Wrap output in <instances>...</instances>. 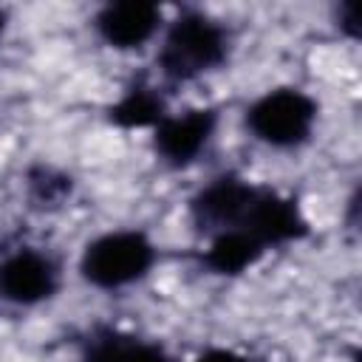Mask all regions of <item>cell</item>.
<instances>
[{
    "mask_svg": "<svg viewBox=\"0 0 362 362\" xmlns=\"http://www.w3.org/2000/svg\"><path fill=\"white\" fill-rule=\"evenodd\" d=\"M226 54H229L226 28L201 11H184L170 23L156 62L167 79L189 82L223 65Z\"/></svg>",
    "mask_w": 362,
    "mask_h": 362,
    "instance_id": "cell-1",
    "label": "cell"
},
{
    "mask_svg": "<svg viewBox=\"0 0 362 362\" xmlns=\"http://www.w3.org/2000/svg\"><path fill=\"white\" fill-rule=\"evenodd\" d=\"M156 263V246L144 232L119 229L93 238L82 257L79 272L96 288H122L141 280Z\"/></svg>",
    "mask_w": 362,
    "mask_h": 362,
    "instance_id": "cell-2",
    "label": "cell"
},
{
    "mask_svg": "<svg viewBox=\"0 0 362 362\" xmlns=\"http://www.w3.org/2000/svg\"><path fill=\"white\" fill-rule=\"evenodd\" d=\"M317 122V102L300 88H274L246 110V127L272 147L303 144Z\"/></svg>",
    "mask_w": 362,
    "mask_h": 362,
    "instance_id": "cell-3",
    "label": "cell"
},
{
    "mask_svg": "<svg viewBox=\"0 0 362 362\" xmlns=\"http://www.w3.org/2000/svg\"><path fill=\"white\" fill-rule=\"evenodd\" d=\"M238 229L252 235L263 249H269V246H283L305 238L308 221L303 218L300 206L291 198L269 187H255Z\"/></svg>",
    "mask_w": 362,
    "mask_h": 362,
    "instance_id": "cell-4",
    "label": "cell"
},
{
    "mask_svg": "<svg viewBox=\"0 0 362 362\" xmlns=\"http://www.w3.org/2000/svg\"><path fill=\"white\" fill-rule=\"evenodd\" d=\"M59 288L57 263L37 249H17L0 260V300L14 305H37Z\"/></svg>",
    "mask_w": 362,
    "mask_h": 362,
    "instance_id": "cell-5",
    "label": "cell"
},
{
    "mask_svg": "<svg viewBox=\"0 0 362 362\" xmlns=\"http://www.w3.org/2000/svg\"><path fill=\"white\" fill-rule=\"evenodd\" d=\"M255 184L238 178V175H221L212 184H206L192 201H189V215L192 223L201 232H229L238 229L246 204L252 198Z\"/></svg>",
    "mask_w": 362,
    "mask_h": 362,
    "instance_id": "cell-6",
    "label": "cell"
},
{
    "mask_svg": "<svg viewBox=\"0 0 362 362\" xmlns=\"http://www.w3.org/2000/svg\"><path fill=\"white\" fill-rule=\"evenodd\" d=\"M215 124H218V113L212 107H195L181 116H164L153 127L156 150L167 164L184 167V164L195 161L198 153L209 144Z\"/></svg>",
    "mask_w": 362,
    "mask_h": 362,
    "instance_id": "cell-7",
    "label": "cell"
},
{
    "mask_svg": "<svg viewBox=\"0 0 362 362\" xmlns=\"http://www.w3.org/2000/svg\"><path fill=\"white\" fill-rule=\"evenodd\" d=\"M161 25V8L156 3L141 0H124V3H107L93 17L96 34L119 51H130L144 45Z\"/></svg>",
    "mask_w": 362,
    "mask_h": 362,
    "instance_id": "cell-8",
    "label": "cell"
},
{
    "mask_svg": "<svg viewBox=\"0 0 362 362\" xmlns=\"http://www.w3.org/2000/svg\"><path fill=\"white\" fill-rule=\"evenodd\" d=\"M82 362H175L161 345L122 334V331H96L82 354Z\"/></svg>",
    "mask_w": 362,
    "mask_h": 362,
    "instance_id": "cell-9",
    "label": "cell"
},
{
    "mask_svg": "<svg viewBox=\"0 0 362 362\" xmlns=\"http://www.w3.org/2000/svg\"><path fill=\"white\" fill-rule=\"evenodd\" d=\"M263 246L240 232V229H229V232H218L204 255V263L209 272L215 274H226V277H235V274H243L246 269H252L260 257H263Z\"/></svg>",
    "mask_w": 362,
    "mask_h": 362,
    "instance_id": "cell-10",
    "label": "cell"
},
{
    "mask_svg": "<svg viewBox=\"0 0 362 362\" xmlns=\"http://www.w3.org/2000/svg\"><path fill=\"white\" fill-rule=\"evenodd\" d=\"M167 116L164 99L156 93V88L136 85L130 88L113 107H110V122L119 127H156Z\"/></svg>",
    "mask_w": 362,
    "mask_h": 362,
    "instance_id": "cell-11",
    "label": "cell"
},
{
    "mask_svg": "<svg viewBox=\"0 0 362 362\" xmlns=\"http://www.w3.org/2000/svg\"><path fill=\"white\" fill-rule=\"evenodd\" d=\"M71 178L51 167H34L28 173V192L40 206H59L71 195Z\"/></svg>",
    "mask_w": 362,
    "mask_h": 362,
    "instance_id": "cell-12",
    "label": "cell"
},
{
    "mask_svg": "<svg viewBox=\"0 0 362 362\" xmlns=\"http://www.w3.org/2000/svg\"><path fill=\"white\" fill-rule=\"evenodd\" d=\"M337 20H339V28H342L348 37H359V14H356V6H354V3L339 6Z\"/></svg>",
    "mask_w": 362,
    "mask_h": 362,
    "instance_id": "cell-13",
    "label": "cell"
},
{
    "mask_svg": "<svg viewBox=\"0 0 362 362\" xmlns=\"http://www.w3.org/2000/svg\"><path fill=\"white\" fill-rule=\"evenodd\" d=\"M195 362H255V359H246V356H240L235 351H226V348H209Z\"/></svg>",
    "mask_w": 362,
    "mask_h": 362,
    "instance_id": "cell-14",
    "label": "cell"
},
{
    "mask_svg": "<svg viewBox=\"0 0 362 362\" xmlns=\"http://www.w3.org/2000/svg\"><path fill=\"white\" fill-rule=\"evenodd\" d=\"M3 31H6V14L0 11V37H3Z\"/></svg>",
    "mask_w": 362,
    "mask_h": 362,
    "instance_id": "cell-15",
    "label": "cell"
}]
</instances>
